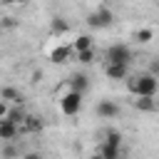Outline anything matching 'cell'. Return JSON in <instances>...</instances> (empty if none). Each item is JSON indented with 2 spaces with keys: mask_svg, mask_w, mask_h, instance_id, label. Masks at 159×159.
Wrapping results in <instances>:
<instances>
[{
  "mask_svg": "<svg viewBox=\"0 0 159 159\" xmlns=\"http://www.w3.org/2000/svg\"><path fill=\"white\" fill-rule=\"evenodd\" d=\"M127 89H129L134 97H154L157 89H159V80L152 77L149 72H144V75H134V77L127 80Z\"/></svg>",
  "mask_w": 159,
  "mask_h": 159,
  "instance_id": "obj_1",
  "label": "cell"
},
{
  "mask_svg": "<svg viewBox=\"0 0 159 159\" xmlns=\"http://www.w3.org/2000/svg\"><path fill=\"white\" fill-rule=\"evenodd\" d=\"M132 57H134L132 50H129L127 45H122V42L109 45V47L104 50V65H124V67H129Z\"/></svg>",
  "mask_w": 159,
  "mask_h": 159,
  "instance_id": "obj_2",
  "label": "cell"
},
{
  "mask_svg": "<svg viewBox=\"0 0 159 159\" xmlns=\"http://www.w3.org/2000/svg\"><path fill=\"white\" fill-rule=\"evenodd\" d=\"M80 109H82V94H77V92H65V94L60 97V112H62L65 117H75V114H80Z\"/></svg>",
  "mask_w": 159,
  "mask_h": 159,
  "instance_id": "obj_3",
  "label": "cell"
},
{
  "mask_svg": "<svg viewBox=\"0 0 159 159\" xmlns=\"http://www.w3.org/2000/svg\"><path fill=\"white\" fill-rule=\"evenodd\" d=\"M112 20H114V12H112L107 5H99L94 12H89L87 25H89V27H109Z\"/></svg>",
  "mask_w": 159,
  "mask_h": 159,
  "instance_id": "obj_4",
  "label": "cell"
},
{
  "mask_svg": "<svg viewBox=\"0 0 159 159\" xmlns=\"http://www.w3.org/2000/svg\"><path fill=\"white\" fill-rule=\"evenodd\" d=\"M97 114L102 119H114V117H119V104L112 102V99H102L97 104Z\"/></svg>",
  "mask_w": 159,
  "mask_h": 159,
  "instance_id": "obj_5",
  "label": "cell"
},
{
  "mask_svg": "<svg viewBox=\"0 0 159 159\" xmlns=\"http://www.w3.org/2000/svg\"><path fill=\"white\" fill-rule=\"evenodd\" d=\"M67 84H70V92H77V94H82L84 97V92H87V87H89V80H87V75H72L70 80H67Z\"/></svg>",
  "mask_w": 159,
  "mask_h": 159,
  "instance_id": "obj_6",
  "label": "cell"
},
{
  "mask_svg": "<svg viewBox=\"0 0 159 159\" xmlns=\"http://www.w3.org/2000/svg\"><path fill=\"white\" fill-rule=\"evenodd\" d=\"M17 134H20V127H17V124H12L10 119H2V122H0V139H2V142L10 144Z\"/></svg>",
  "mask_w": 159,
  "mask_h": 159,
  "instance_id": "obj_7",
  "label": "cell"
},
{
  "mask_svg": "<svg viewBox=\"0 0 159 159\" xmlns=\"http://www.w3.org/2000/svg\"><path fill=\"white\" fill-rule=\"evenodd\" d=\"M104 75L109 77V80H129V67H124V65H104Z\"/></svg>",
  "mask_w": 159,
  "mask_h": 159,
  "instance_id": "obj_8",
  "label": "cell"
},
{
  "mask_svg": "<svg viewBox=\"0 0 159 159\" xmlns=\"http://www.w3.org/2000/svg\"><path fill=\"white\" fill-rule=\"evenodd\" d=\"M132 104H134V109H139V112H157V99H154V97H134Z\"/></svg>",
  "mask_w": 159,
  "mask_h": 159,
  "instance_id": "obj_9",
  "label": "cell"
},
{
  "mask_svg": "<svg viewBox=\"0 0 159 159\" xmlns=\"http://www.w3.org/2000/svg\"><path fill=\"white\" fill-rule=\"evenodd\" d=\"M70 55H72V47L60 45V47H55V50L50 52V60H52L55 65H62V62H67V60H70Z\"/></svg>",
  "mask_w": 159,
  "mask_h": 159,
  "instance_id": "obj_10",
  "label": "cell"
},
{
  "mask_svg": "<svg viewBox=\"0 0 159 159\" xmlns=\"http://www.w3.org/2000/svg\"><path fill=\"white\" fill-rule=\"evenodd\" d=\"M0 99H2V102L22 104V92H20V89H15V87H2V89H0Z\"/></svg>",
  "mask_w": 159,
  "mask_h": 159,
  "instance_id": "obj_11",
  "label": "cell"
},
{
  "mask_svg": "<svg viewBox=\"0 0 159 159\" xmlns=\"http://www.w3.org/2000/svg\"><path fill=\"white\" fill-rule=\"evenodd\" d=\"M94 47V42H92V35H80L75 42H72V52L77 55V52H84V50H92Z\"/></svg>",
  "mask_w": 159,
  "mask_h": 159,
  "instance_id": "obj_12",
  "label": "cell"
},
{
  "mask_svg": "<svg viewBox=\"0 0 159 159\" xmlns=\"http://www.w3.org/2000/svg\"><path fill=\"white\" fill-rule=\"evenodd\" d=\"M7 119H10L12 124L22 127V124H25V119H27V114H25V109H22L20 104H15V107H10V112H7Z\"/></svg>",
  "mask_w": 159,
  "mask_h": 159,
  "instance_id": "obj_13",
  "label": "cell"
},
{
  "mask_svg": "<svg viewBox=\"0 0 159 159\" xmlns=\"http://www.w3.org/2000/svg\"><path fill=\"white\" fill-rule=\"evenodd\" d=\"M102 144H109V147H122V134L117 132V129H109L107 134H104V142Z\"/></svg>",
  "mask_w": 159,
  "mask_h": 159,
  "instance_id": "obj_14",
  "label": "cell"
},
{
  "mask_svg": "<svg viewBox=\"0 0 159 159\" xmlns=\"http://www.w3.org/2000/svg\"><path fill=\"white\" fill-rule=\"evenodd\" d=\"M67 30H70L67 20H62V17H55V20H52V32H55V35H65Z\"/></svg>",
  "mask_w": 159,
  "mask_h": 159,
  "instance_id": "obj_15",
  "label": "cell"
},
{
  "mask_svg": "<svg viewBox=\"0 0 159 159\" xmlns=\"http://www.w3.org/2000/svg\"><path fill=\"white\" fill-rule=\"evenodd\" d=\"M94 60H97L94 47H92V50H84V52H77V62H82V65H89V62H94Z\"/></svg>",
  "mask_w": 159,
  "mask_h": 159,
  "instance_id": "obj_16",
  "label": "cell"
},
{
  "mask_svg": "<svg viewBox=\"0 0 159 159\" xmlns=\"http://www.w3.org/2000/svg\"><path fill=\"white\" fill-rule=\"evenodd\" d=\"M25 129H30V132H40L42 129V122L37 119V117H32V114H27V119H25V124H22Z\"/></svg>",
  "mask_w": 159,
  "mask_h": 159,
  "instance_id": "obj_17",
  "label": "cell"
},
{
  "mask_svg": "<svg viewBox=\"0 0 159 159\" xmlns=\"http://www.w3.org/2000/svg\"><path fill=\"white\" fill-rule=\"evenodd\" d=\"M152 37H154V32H152L149 27H142V30H137V40H139V42H149Z\"/></svg>",
  "mask_w": 159,
  "mask_h": 159,
  "instance_id": "obj_18",
  "label": "cell"
},
{
  "mask_svg": "<svg viewBox=\"0 0 159 159\" xmlns=\"http://www.w3.org/2000/svg\"><path fill=\"white\" fill-rule=\"evenodd\" d=\"M20 157V152L12 147V144H7V147H2V159H17Z\"/></svg>",
  "mask_w": 159,
  "mask_h": 159,
  "instance_id": "obj_19",
  "label": "cell"
},
{
  "mask_svg": "<svg viewBox=\"0 0 159 159\" xmlns=\"http://www.w3.org/2000/svg\"><path fill=\"white\" fill-rule=\"evenodd\" d=\"M149 75H152V77H157V80H159V60H154V62H152V65H149Z\"/></svg>",
  "mask_w": 159,
  "mask_h": 159,
  "instance_id": "obj_20",
  "label": "cell"
},
{
  "mask_svg": "<svg viewBox=\"0 0 159 159\" xmlns=\"http://www.w3.org/2000/svg\"><path fill=\"white\" fill-rule=\"evenodd\" d=\"M7 112H10L7 102H2V99H0V122H2V119H7Z\"/></svg>",
  "mask_w": 159,
  "mask_h": 159,
  "instance_id": "obj_21",
  "label": "cell"
},
{
  "mask_svg": "<svg viewBox=\"0 0 159 159\" xmlns=\"http://www.w3.org/2000/svg\"><path fill=\"white\" fill-rule=\"evenodd\" d=\"M20 159H42V154H40V152H27V154H22Z\"/></svg>",
  "mask_w": 159,
  "mask_h": 159,
  "instance_id": "obj_22",
  "label": "cell"
},
{
  "mask_svg": "<svg viewBox=\"0 0 159 159\" xmlns=\"http://www.w3.org/2000/svg\"><path fill=\"white\" fill-rule=\"evenodd\" d=\"M89 159H104V157H102L99 152H94V154H89Z\"/></svg>",
  "mask_w": 159,
  "mask_h": 159,
  "instance_id": "obj_23",
  "label": "cell"
},
{
  "mask_svg": "<svg viewBox=\"0 0 159 159\" xmlns=\"http://www.w3.org/2000/svg\"><path fill=\"white\" fill-rule=\"evenodd\" d=\"M0 27H2V17H0Z\"/></svg>",
  "mask_w": 159,
  "mask_h": 159,
  "instance_id": "obj_24",
  "label": "cell"
}]
</instances>
